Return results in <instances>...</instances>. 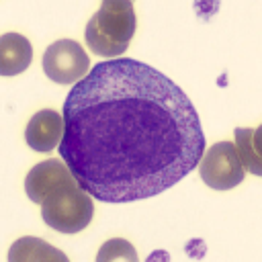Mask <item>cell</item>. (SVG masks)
I'll return each instance as SVG.
<instances>
[{
    "mask_svg": "<svg viewBox=\"0 0 262 262\" xmlns=\"http://www.w3.org/2000/svg\"><path fill=\"white\" fill-rule=\"evenodd\" d=\"M61 115L59 156L102 203L156 196L190 174L205 151L201 119L184 90L131 57L90 68Z\"/></svg>",
    "mask_w": 262,
    "mask_h": 262,
    "instance_id": "1",
    "label": "cell"
},
{
    "mask_svg": "<svg viewBox=\"0 0 262 262\" xmlns=\"http://www.w3.org/2000/svg\"><path fill=\"white\" fill-rule=\"evenodd\" d=\"M135 8L125 0H104L86 25V45L92 53L108 59L125 53L135 33Z\"/></svg>",
    "mask_w": 262,
    "mask_h": 262,
    "instance_id": "2",
    "label": "cell"
},
{
    "mask_svg": "<svg viewBox=\"0 0 262 262\" xmlns=\"http://www.w3.org/2000/svg\"><path fill=\"white\" fill-rule=\"evenodd\" d=\"M92 196L78 184V180L59 186L41 203L43 221L61 233H78L92 221Z\"/></svg>",
    "mask_w": 262,
    "mask_h": 262,
    "instance_id": "3",
    "label": "cell"
},
{
    "mask_svg": "<svg viewBox=\"0 0 262 262\" xmlns=\"http://www.w3.org/2000/svg\"><path fill=\"white\" fill-rule=\"evenodd\" d=\"M43 72L55 84H76L90 72V57L74 39H59L43 53Z\"/></svg>",
    "mask_w": 262,
    "mask_h": 262,
    "instance_id": "4",
    "label": "cell"
},
{
    "mask_svg": "<svg viewBox=\"0 0 262 262\" xmlns=\"http://www.w3.org/2000/svg\"><path fill=\"white\" fill-rule=\"evenodd\" d=\"M199 172L203 182L215 190H229L237 186L246 174L235 154V147L229 141H217L207 151H203Z\"/></svg>",
    "mask_w": 262,
    "mask_h": 262,
    "instance_id": "5",
    "label": "cell"
},
{
    "mask_svg": "<svg viewBox=\"0 0 262 262\" xmlns=\"http://www.w3.org/2000/svg\"><path fill=\"white\" fill-rule=\"evenodd\" d=\"M76 178L70 172L68 164L57 158H51V160L39 162L37 166H33L29 170V174L25 178V190L33 203L41 205L53 190H57L59 186L70 184Z\"/></svg>",
    "mask_w": 262,
    "mask_h": 262,
    "instance_id": "6",
    "label": "cell"
},
{
    "mask_svg": "<svg viewBox=\"0 0 262 262\" xmlns=\"http://www.w3.org/2000/svg\"><path fill=\"white\" fill-rule=\"evenodd\" d=\"M63 137V115L53 108L35 113L25 129V139L35 151H51L59 147Z\"/></svg>",
    "mask_w": 262,
    "mask_h": 262,
    "instance_id": "7",
    "label": "cell"
},
{
    "mask_svg": "<svg viewBox=\"0 0 262 262\" xmlns=\"http://www.w3.org/2000/svg\"><path fill=\"white\" fill-rule=\"evenodd\" d=\"M33 47L20 33H4L0 37V74L16 76L31 66Z\"/></svg>",
    "mask_w": 262,
    "mask_h": 262,
    "instance_id": "8",
    "label": "cell"
},
{
    "mask_svg": "<svg viewBox=\"0 0 262 262\" xmlns=\"http://www.w3.org/2000/svg\"><path fill=\"white\" fill-rule=\"evenodd\" d=\"M8 260L10 262H27V260H49V262H68V256L49 246L47 242L39 239V237H31V235H25V237H18L12 246H10V252H8Z\"/></svg>",
    "mask_w": 262,
    "mask_h": 262,
    "instance_id": "9",
    "label": "cell"
},
{
    "mask_svg": "<svg viewBox=\"0 0 262 262\" xmlns=\"http://www.w3.org/2000/svg\"><path fill=\"white\" fill-rule=\"evenodd\" d=\"M235 154L244 170L260 176L262 174V156H260V129H235Z\"/></svg>",
    "mask_w": 262,
    "mask_h": 262,
    "instance_id": "10",
    "label": "cell"
},
{
    "mask_svg": "<svg viewBox=\"0 0 262 262\" xmlns=\"http://www.w3.org/2000/svg\"><path fill=\"white\" fill-rule=\"evenodd\" d=\"M96 260L98 262H108V260H127V262H137V252L135 248L123 239V237H113V239H106L98 254H96Z\"/></svg>",
    "mask_w": 262,
    "mask_h": 262,
    "instance_id": "11",
    "label": "cell"
}]
</instances>
